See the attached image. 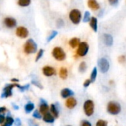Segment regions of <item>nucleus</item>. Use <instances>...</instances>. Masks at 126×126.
I'll return each instance as SVG.
<instances>
[{
    "mask_svg": "<svg viewBox=\"0 0 126 126\" xmlns=\"http://www.w3.org/2000/svg\"><path fill=\"white\" fill-rule=\"evenodd\" d=\"M53 57L58 61H63L66 58V54L63 49L60 47H56L52 50Z\"/></svg>",
    "mask_w": 126,
    "mask_h": 126,
    "instance_id": "3",
    "label": "nucleus"
},
{
    "mask_svg": "<svg viewBox=\"0 0 126 126\" xmlns=\"http://www.w3.org/2000/svg\"><path fill=\"white\" fill-rule=\"evenodd\" d=\"M90 26L94 30V31H97V19L96 17H91L90 19Z\"/></svg>",
    "mask_w": 126,
    "mask_h": 126,
    "instance_id": "20",
    "label": "nucleus"
},
{
    "mask_svg": "<svg viewBox=\"0 0 126 126\" xmlns=\"http://www.w3.org/2000/svg\"><path fill=\"white\" fill-rule=\"evenodd\" d=\"M43 53H44V50H43L41 49V50H39V52H38V53H37V55H36V62L39 61V60L42 57Z\"/></svg>",
    "mask_w": 126,
    "mask_h": 126,
    "instance_id": "32",
    "label": "nucleus"
},
{
    "mask_svg": "<svg viewBox=\"0 0 126 126\" xmlns=\"http://www.w3.org/2000/svg\"><path fill=\"white\" fill-rule=\"evenodd\" d=\"M96 126H108V122L102 119H99L96 122Z\"/></svg>",
    "mask_w": 126,
    "mask_h": 126,
    "instance_id": "27",
    "label": "nucleus"
},
{
    "mask_svg": "<svg viewBox=\"0 0 126 126\" xmlns=\"http://www.w3.org/2000/svg\"><path fill=\"white\" fill-rule=\"evenodd\" d=\"M5 121V116H4V114H0V125L4 124Z\"/></svg>",
    "mask_w": 126,
    "mask_h": 126,
    "instance_id": "38",
    "label": "nucleus"
},
{
    "mask_svg": "<svg viewBox=\"0 0 126 126\" xmlns=\"http://www.w3.org/2000/svg\"><path fill=\"white\" fill-rule=\"evenodd\" d=\"M15 124H16V126H21V125H22V122H21L20 119H19V118L16 119V120H15Z\"/></svg>",
    "mask_w": 126,
    "mask_h": 126,
    "instance_id": "40",
    "label": "nucleus"
},
{
    "mask_svg": "<svg viewBox=\"0 0 126 126\" xmlns=\"http://www.w3.org/2000/svg\"><path fill=\"white\" fill-rule=\"evenodd\" d=\"M122 108L119 103L111 101L109 102L107 105V111L111 115H117L121 112Z\"/></svg>",
    "mask_w": 126,
    "mask_h": 126,
    "instance_id": "1",
    "label": "nucleus"
},
{
    "mask_svg": "<svg viewBox=\"0 0 126 126\" xmlns=\"http://www.w3.org/2000/svg\"><path fill=\"white\" fill-rule=\"evenodd\" d=\"M80 126H92V125H91V123L89 121H88V120H83V121H82Z\"/></svg>",
    "mask_w": 126,
    "mask_h": 126,
    "instance_id": "33",
    "label": "nucleus"
},
{
    "mask_svg": "<svg viewBox=\"0 0 126 126\" xmlns=\"http://www.w3.org/2000/svg\"><path fill=\"white\" fill-rule=\"evenodd\" d=\"M118 60H119V62L122 63V64H123V63L126 62V57L125 56L122 55V56H120L119 58H118Z\"/></svg>",
    "mask_w": 126,
    "mask_h": 126,
    "instance_id": "34",
    "label": "nucleus"
},
{
    "mask_svg": "<svg viewBox=\"0 0 126 126\" xmlns=\"http://www.w3.org/2000/svg\"><path fill=\"white\" fill-rule=\"evenodd\" d=\"M54 119H55V118L53 116V115L50 113H49V112H47V113H46L45 114H44L43 115V120L45 122H47V123H53V122H54Z\"/></svg>",
    "mask_w": 126,
    "mask_h": 126,
    "instance_id": "17",
    "label": "nucleus"
},
{
    "mask_svg": "<svg viewBox=\"0 0 126 126\" xmlns=\"http://www.w3.org/2000/svg\"><path fill=\"white\" fill-rule=\"evenodd\" d=\"M35 106H34V104L32 103V102H28L25 105V112L27 113H29L31 112H32L34 109Z\"/></svg>",
    "mask_w": 126,
    "mask_h": 126,
    "instance_id": "21",
    "label": "nucleus"
},
{
    "mask_svg": "<svg viewBox=\"0 0 126 126\" xmlns=\"http://www.w3.org/2000/svg\"><path fill=\"white\" fill-rule=\"evenodd\" d=\"M5 25L8 28H13L16 26V20L12 17H6L4 19Z\"/></svg>",
    "mask_w": 126,
    "mask_h": 126,
    "instance_id": "11",
    "label": "nucleus"
},
{
    "mask_svg": "<svg viewBox=\"0 0 126 126\" xmlns=\"http://www.w3.org/2000/svg\"><path fill=\"white\" fill-rule=\"evenodd\" d=\"M88 50H89V45L87 42H80L77 50V55L80 57L85 56L88 53Z\"/></svg>",
    "mask_w": 126,
    "mask_h": 126,
    "instance_id": "6",
    "label": "nucleus"
},
{
    "mask_svg": "<svg viewBox=\"0 0 126 126\" xmlns=\"http://www.w3.org/2000/svg\"><path fill=\"white\" fill-rule=\"evenodd\" d=\"M16 87L19 88L20 89V91H26V90H28V89L29 88L30 85H25V86H21V85H18V84L16 83Z\"/></svg>",
    "mask_w": 126,
    "mask_h": 126,
    "instance_id": "30",
    "label": "nucleus"
},
{
    "mask_svg": "<svg viewBox=\"0 0 126 126\" xmlns=\"http://www.w3.org/2000/svg\"><path fill=\"white\" fill-rule=\"evenodd\" d=\"M79 43H80V39L79 38H72L69 41V45L72 48H76L77 47H78Z\"/></svg>",
    "mask_w": 126,
    "mask_h": 126,
    "instance_id": "19",
    "label": "nucleus"
},
{
    "mask_svg": "<svg viewBox=\"0 0 126 126\" xmlns=\"http://www.w3.org/2000/svg\"><path fill=\"white\" fill-rule=\"evenodd\" d=\"M16 85V83H14L11 85H8L7 86L5 87V88L3 89V93L2 94V98H8L12 96L13 93H12V90L14 88H15Z\"/></svg>",
    "mask_w": 126,
    "mask_h": 126,
    "instance_id": "8",
    "label": "nucleus"
},
{
    "mask_svg": "<svg viewBox=\"0 0 126 126\" xmlns=\"http://www.w3.org/2000/svg\"><path fill=\"white\" fill-rule=\"evenodd\" d=\"M14 109H16V110L19 109V106H16V105H14Z\"/></svg>",
    "mask_w": 126,
    "mask_h": 126,
    "instance_id": "44",
    "label": "nucleus"
},
{
    "mask_svg": "<svg viewBox=\"0 0 126 126\" xmlns=\"http://www.w3.org/2000/svg\"><path fill=\"white\" fill-rule=\"evenodd\" d=\"M91 82L90 79H86V80L85 81V82L83 83V86H84L85 88H87V87H88V86L91 85Z\"/></svg>",
    "mask_w": 126,
    "mask_h": 126,
    "instance_id": "39",
    "label": "nucleus"
},
{
    "mask_svg": "<svg viewBox=\"0 0 126 126\" xmlns=\"http://www.w3.org/2000/svg\"><path fill=\"white\" fill-rule=\"evenodd\" d=\"M108 2L112 6H116L118 4V0H108Z\"/></svg>",
    "mask_w": 126,
    "mask_h": 126,
    "instance_id": "37",
    "label": "nucleus"
},
{
    "mask_svg": "<svg viewBox=\"0 0 126 126\" xmlns=\"http://www.w3.org/2000/svg\"><path fill=\"white\" fill-rule=\"evenodd\" d=\"M16 36L20 37V38H22V39H25L26 37H28V34H29V32L28 31V29L25 27H19L16 28Z\"/></svg>",
    "mask_w": 126,
    "mask_h": 126,
    "instance_id": "9",
    "label": "nucleus"
},
{
    "mask_svg": "<svg viewBox=\"0 0 126 126\" xmlns=\"http://www.w3.org/2000/svg\"><path fill=\"white\" fill-rule=\"evenodd\" d=\"M28 124H29V126H39V125L37 123H36L33 119H29Z\"/></svg>",
    "mask_w": 126,
    "mask_h": 126,
    "instance_id": "36",
    "label": "nucleus"
},
{
    "mask_svg": "<svg viewBox=\"0 0 126 126\" xmlns=\"http://www.w3.org/2000/svg\"><path fill=\"white\" fill-rule=\"evenodd\" d=\"M59 77L62 79H65L68 77V70L65 68H62L59 71Z\"/></svg>",
    "mask_w": 126,
    "mask_h": 126,
    "instance_id": "22",
    "label": "nucleus"
},
{
    "mask_svg": "<svg viewBox=\"0 0 126 126\" xmlns=\"http://www.w3.org/2000/svg\"><path fill=\"white\" fill-rule=\"evenodd\" d=\"M103 39H104V42L105 44L108 46V47H110L113 45V39L111 35L108 34V33H105L103 35Z\"/></svg>",
    "mask_w": 126,
    "mask_h": 126,
    "instance_id": "15",
    "label": "nucleus"
},
{
    "mask_svg": "<svg viewBox=\"0 0 126 126\" xmlns=\"http://www.w3.org/2000/svg\"><path fill=\"white\" fill-rule=\"evenodd\" d=\"M56 25H57V27L58 28H62L64 26V22H63L62 19H58L57 20V22H56Z\"/></svg>",
    "mask_w": 126,
    "mask_h": 126,
    "instance_id": "35",
    "label": "nucleus"
},
{
    "mask_svg": "<svg viewBox=\"0 0 126 126\" xmlns=\"http://www.w3.org/2000/svg\"><path fill=\"white\" fill-rule=\"evenodd\" d=\"M74 91L69 88H64L61 91V96L62 98H69L74 96Z\"/></svg>",
    "mask_w": 126,
    "mask_h": 126,
    "instance_id": "14",
    "label": "nucleus"
},
{
    "mask_svg": "<svg viewBox=\"0 0 126 126\" xmlns=\"http://www.w3.org/2000/svg\"><path fill=\"white\" fill-rule=\"evenodd\" d=\"M96 77H97V68H96V67H95V68H94V69L91 72V79H90L91 82H95Z\"/></svg>",
    "mask_w": 126,
    "mask_h": 126,
    "instance_id": "24",
    "label": "nucleus"
},
{
    "mask_svg": "<svg viewBox=\"0 0 126 126\" xmlns=\"http://www.w3.org/2000/svg\"><path fill=\"white\" fill-rule=\"evenodd\" d=\"M87 69V65L85 62H82L79 65V71L81 72V73H83L86 71Z\"/></svg>",
    "mask_w": 126,
    "mask_h": 126,
    "instance_id": "26",
    "label": "nucleus"
},
{
    "mask_svg": "<svg viewBox=\"0 0 126 126\" xmlns=\"http://www.w3.org/2000/svg\"><path fill=\"white\" fill-rule=\"evenodd\" d=\"M77 105V99H76L74 97H73V96L68 98L67 100H66V102H65V105H66V107H67L68 108H69V109H73L74 108L76 107Z\"/></svg>",
    "mask_w": 126,
    "mask_h": 126,
    "instance_id": "13",
    "label": "nucleus"
},
{
    "mask_svg": "<svg viewBox=\"0 0 126 126\" xmlns=\"http://www.w3.org/2000/svg\"><path fill=\"white\" fill-rule=\"evenodd\" d=\"M14 122V119H13V117L8 116L5 118V123L2 124L1 126H11Z\"/></svg>",
    "mask_w": 126,
    "mask_h": 126,
    "instance_id": "23",
    "label": "nucleus"
},
{
    "mask_svg": "<svg viewBox=\"0 0 126 126\" xmlns=\"http://www.w3.org/2000/svg\"><path fill=\"white\" fill-rule=\"evenodd\" d=\"M57 35V31H52L51 32V33L50 34V36L47 37V42H50V41H51Z\"/></svg>",
    "mask_w": 126,
    "mask_h": 126,
    "instance_id": "29",
    "label": "nucleus"
},
{
    "mask_svg": "<svg viewBox=\"0 0 126 126\" xmlns=\"http://www.w3.org/2000/svg\"><path fill=\"white\" fill-rule=\"evenodd\" d=\"M32 83H33V84L34 85H37V86H38L39 88H42V86H41V85H39V82H36V81H33V82H32Z\"/></svg>",
    "mask_w": 126,
    "mask_h": 126,
    "instance_id": "42",
    "label": "nucleus"
},
{
    "mask_svg": "<svg viewBox=\"0 0 126 126\" xmlns=\"http://www.w3.org/2000/svg\"><path fill=\"white\" fill-rule=\"evenodd\" d=\"M69 18L71 19V21L75 24V25H78L80 21H81V18H82V14L81 12L77 10V9H74L72 10L70 14H69Z\"/></svg>",
    "mask_w": 126,
    "mask_h": 126,
    "instance_id": "5",
    "label": "nucleus"
},
{
    "mask_svg": "<svg viewBox=\"0 0 126 126\" xmlns=\"http://www.w3.org/2000/svg\"><path fill=\"white\" fill-rule=\"evenodd\" d=\"M33 116L34 117V118H36V119H41L42 116V114L39 113V110H34V112H33Z\"/></svg>",
    "mask_w": 126,
    "mask_h": 126,
    "instance_id": "31",
    "label": "nucleus"
},
{
    "mask_svg": "<svg viewBox=\"0 0 126 126\" xmlns=\"http://www.w3.org/2000/svg\"><path fill=\"white\" fill-rule=\"evenodd\" d=\"M42 72L46 77H52L56 74V70L50 66H45L42 69Z\"/></svg>",
    "mask_w": 126,
    "mask_h": 126,
    "instance_id": "12",
    "label": "nucleus"
},
{
    "mask_svg": "<svg viewBox=\"0 0 126 126\" xmlns=\"http://www.w3.org/2000/svg\"><path fill=\"white\" fill-rule=\"evenodd\" d=\"M50 113L53 115V116L54 118H58L59 117V110L57 108V107L56 106V105L54 104H52L50 106Z\"/></svg>",
    "mask_w": 126,
    "mask_h": 126,
    "instance_id": "18",
    "label": "nucleus"
},
{
    "mask_svg": "<svg viewBox=\"0 0 126 126\" xmlns=\"http://www.w3.org/2000/svg\"><path fill=\"white\" fill-rule=\"evenodd\" d=\"M6 110H6L5 107H2V108H0V114L5 113Z\"/></svg>",
    "mask_w": 126,
    "mask_h": 126,
    "instance_id": "41",
    "label": "nucleus"
},
{
    "mask_svg": "<svg viewBox=\"0 0 126 126\" xmlns=\"http://www.w3.org/2000/svg\"><path fill=\"white\" fill-rule=\"evenodd\" d=\"M83 109L85 113L88 116H91L94 113V103L92 100L88 99L84 102Z\"/></svg>",
    "mask_w": 126,
    "mask_h": 126,
    "instance_id": "4",
    "label": "nucleus"
},
{
    "mask_svg": "<svg viewBox=\"0 0 126 126\" xmlns=\"http://www.w3.org/2000/svg\"><path fill=\"white\" fill-rule=\"evenodd\" d=\"M88 5L90 8H91L92 10H94V11L99 9V5L96 2V0H88Z\"/></svg>",
    "mask_w": 126,
    "mask_h": 126,
    "instance_id": "16",
    "label": "nucleus"
},
{
    "mask_svg": "<svg viewBox=\"0 0 126 126\" xmlns=\"http://www.w3.org/2000/svg\"><path fill=\"white\" fill-rule=\"evenodd\" d=\"M11 81H12V82H19V80L16 79H12Z\"/></svg>",
    "mask_w": 126,
    "mask_h": 126,
    "instance_id": "43",
    "label": "nucleus"
},
{
    "mask_svg": "<svg viewBox=\"0 0 126 126\" xmlns=\"http://www.w3.org/2000/svg\"><path fill=\"white\" fill-rule=\"evenodd\" d=\"M31 2V0H19L18 5L22 7H27V6L30 5Z\"/></svg>",
    "mask_w": 126,
    "mask_h": 126,
    "instance_id": "25",
    "label": "nucleus"
},
{
    "mask_svg": "<svg viewBox=\"0 0 126 126\" xmlns=\"http://www.w3.org/2000/svg\"><path fill=\"white\" fill-rule=\"evenodd\" d=\"M98 66L100 70V71L102 74L107 73L110 68V64L109 62L105 58H101L98 61Z\"/></svg>",
    "mask_w": 126,
    "mask_h": 126,
    "instance_id": "7",
    "label": "nucleus"
},
{
    "mask_svg": "<svg viewBox=\"0 0 126 126\" xmlns=\"http://www.w3.org/2000/svg\"><path fill=\"white\" fill-rule=\"evenodd\" d=\"M90 19H91V14H90V12L86 11V12L85 13V15H84L83 22H89Z\"/></svg>",
    "mask_w": 126,
    "mask_h": 126,
    "instance_id": "28",
    "label": "nucleus"
},
{
    "mask_svg": "<svg viewBox=\"0 0 126 126\" xmlns=\"http://www.w3.org/2000/svg\"><path fill=\"white\" fill-rule=\"evenodd\" d=\"M68 126H71V125H68Z\"/></svg>",
    "mask_w": 126,
    "mask_h": 126,
    "instance_id": "45",
    "label": "nucleus"
},
{
    "mask_svg": "<svg viewBox=\"0 0 126 126\" xmlns=\"http://www.w3.org/2000/svg\"><path fill=\"white\" fill-rule=\"evenodd\" d=\"M49 109H50V107L48 106L47 102L45 100L41 99H40V105H39V113L42 115H44L48 112Z\"/></svg>",
    "mask_w": 126,
    "mask_h": 126,
    "instance_id": "10",
    "label": "nucleus"
},
{
    "mask_svg": "<svg viewBox=\"0 0 126 126\" xmlns=\"http://www.w3.org/2000/svg\"><path fill=\"white\" fill-rule=\"evenodd\" d=\"M37 50L36 43L31 39H28L24 45V52L27 54H31L36 53Z\"/></svg>",
    "mask_w": 126,
    "mask_h": 126,
    "instance_id": "2",
    "label": "nucleus"
}]
</instances>
